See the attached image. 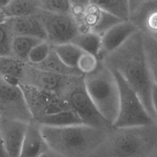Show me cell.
<instances>
[{
	"label": "cell",
	"instance_id": "obj_23",
	"mask_svg": "<svg viewBox=\"0 0 157 157\" xmlns=\"http://www.w3.org/2000/svg\"><path fill=\"white\" fill-rule=\"evenodd\" d=\"M90 2L122 20H129L128 0H90Z\"/></svg>",
	"mask_w": 157,
	"mask_h": 157
},
{
	"label": "cell",
	"instance_id": "obj_27",
	"mask_svg": "<svg viewBox=\"0 0 157 157\" xmlns=\"http://www.w3.org/2000/svg\"><path fill=\"white\" fill-rule=\"evenodd\" d=\"M13 34L6 21L0 23V56L12 55L11 42Z\"/></svg>",
	"mask_w": 157,
	"mask_h": 157
},
{
	"label": "cell",
	"instance_id": "obj_12",
	"mask_svg": "<svg viewBox=\"0 0 157 157\" xmlns=\"http://www.w3.org/2000/svg\"><path fill=\"white\" fill-rule=\"evenodd\" d=\"M28 123L0 117V131L7 156H20Z\"/></svg>",
	"mask_w": 157,
	"mask_h": 157
},
{
	"label": "cell",
	"instance_id": "obj_25",
	"mask_svg": "<svg viewBox=\"0 0 157 157\" xmlns=\"http://www.w3.org/2000/svg\"><path fill=\"white\" fill-rule=\"evenodd\" d=\"M142 36L150 70L154 83L157 85V39L151 34L143 31Z\"/></svg>",
	"mask_w": 157,
	"mask_h": 157
},
{
	"label": "cell",
	"instance_id": "obj_15",
	"mask_svg": "<svg viewBox=\"0 0 157 157\" xmlns=\"http://www.w3.org/2000/svg\"><path fill=\"white\" fill-rule=\"evenodd\" d=\"M6 22L13 36H27L47 40L44 26L36 13L7 18Z\"/></svg>",
	"mask_w": 157,
	"mask_h": 157
},
{
	"label": "cell",
	"instance_id": "obj_11",
	"mask_svg": "<svg viewBox=\"0 0 157 157\" xmlns=\"http://www.w3.org/2000/svg\"><path fill=\"white\" fill-rule=\"evenodd\" d=\"M122 21L118 17L99 7L90 4L78 22L80 31L93 32L102 36L113 25Z\"/></svg>",
	"mask_w": 157,
	"mask_h": 157
},
{
	"label": "cell",
	"instance_id": "obj_26",
	"mask_svg": "<svg viewBox=\"0 0 157 157\" xmlns=\"http://www.w3.org/2000/svg\"><path fill=\"white\" fill-rule=\"evenodd\" d=\"M41 10L56 13H72L69 0H39Z\"/></svg>",
	"mask_w": 157,
	"mask_h": 157
},
{
	"label": "cell",
	"instance_id": "obj_1",
	"mask_svg": "<svg viewBox=\"0 0 157 157\" xmlns=\"http://www.w3.org/2000/svg\"><path fill=\"white\" fill-rule=\"evenodd\" d=\"M102 61L123 77L137 93L150 116L157 122L151 102L154 81L146 56L142 31L139 30L132 34Z\"/></svg>",
	"mask_w": 157,
	"mask_h": 157
},
{
	"label": "cell",
	"instance_id": "obj_22",
	"mask_svg": "<svg viewBox=\"0 0 157 157\" xmlns=\"http://www.w3.org/2000/svg\"><path fill=\"white\" fill-rule=\"evenodd\" d=\"M101 40V36L93 32L81 31L74 38L72 43L75 44L83 51L91 53L98 58Z\"/></svg>",
	"mask_w": 157,
	"mask_h": 157
},
{
	"label": "cell",
	"instance_id": "obj_3",
	"mask_svg": "<svg viewBox=\"0 0 157 157\" xmlns=\"http://www.w3.org/2000/svg\"><path fill=\"white\" fill-rule=\"evenodd\" d=\"M157 123L127 126H111L92 157H155Z\"/></svg>",
	"mask_w": 157,
	"mask_h": 157
},
{
	"label": "cell",
	"instance_id": "obj_13",
	"mask_svg": "<svg viewBox=\"0 0 157 157\" xmlns=\"http://www.w3.org/2000/svg\"><path fill=\"white\" fill-rule=\"evenodd\" d=\"M139 30L129 20H122L112 26L101 36L98 59L102 61Z\"/></svg>",
	"mask_w": 157,
	"mask_h": 157
},
{
	"label": "cell",
	"instance_id": "obj_30",
	"mask_svg": "<svg viewBox=\"0 0 157 157\" xmlns=\"http://www.w3.org/2000/svg\"><path fill=\"white\" fill-rule=\"evenodd\" d=\"M140 30L150 34L157 33V9L147 14L144 19Z\"/></svg>",
	"mask_w": 157,
	"mask_h": 157
},
{
	"label": "cell",
	"instance_id": "obj_31",
	"mask_svg": "<svg viewBox=\"0 0 157 157\" xmlns=\"http://www.w3.org/2000/svg\"><path fill=\"white\" fill-rule=\"evenodd\" d=\"M69 1L72 6V15L78 23L84 10L90 4V0H69Z\"/></svg>",
	"mask_w": 157,
	"mask_h": 157
},
{
	"label": "cell",
	"instance_id": "obj_7",
	"mask_svg": "<svg viewBox=\"0 0 157 157\" xmlns=\"http://www.w3.org/2000/svg\"><path fill=\"white\" fill-rule=\"evenodd\" d=\"M51 45L72 42L80 32L79 26L72 13H56L40 10L36 13Z\"/></svg>",
	"mask_w": 157,
	"mask_h": 157
},
{
	"label": "cell",
	"instance_id": "obj_16",
	"mask_svg": "<svg viewBox=\"0 0 157 157\" xmlns=\"http://www.w3.org/2000/svg\"><path fill=\"white\" fill-rule=\"evenodd\" d=\"M29 64L39 69L55 74L71 76L83 75L77 68L71 67L64 63L52 47L48 55L43 61L36 64Z\"/></svg>",
	"mask_w": 157,
	"mask_h": 157
},
{
	"label": "cell",
	"instance_id": "obj_35",
	"mask_svg": "<svg viewBox=\"0 0 157 157\" xmlns=\"http://www.w3.org/2000/svg\"><path fill=\"white\" fill-rule=\"evenodd\" d=\"M11 0H0V9L5 7Z\"/></svg>",
	"mask_w": 157,
	"mask_h": 157
},
{
	"label": "cell",
	"instance_id": "obj_32",
	"mask_svg": "<svg viewBox=\"0 0 157 157\" xmlns=\"http://www.w3.org/2000/svg\"><path fill=\"white\" fill-rule=\"evenodd\" d=\"M151 102L157 118V85L154 83L151 91Z\"/></svg>",
	"mask_w": 157,
	"mask_h": 157
},
{
	"label": "cell",
	"instance_id": "obj_21",
	"mask_svg": "<svg viewBox=\"0 0 157 157\" xmlns=\"http://www.w3.org/2000/svg\"><path fill=\"white\" fill-rule=\"evenodd\" d=\"M129 20L140 30L145 17L157 9V0H128Z\"/></svg>",
	"mask_w": 157,
	"mask_h": 157
},
{
	"label": "cell",
	"instance_id": "obj_8",
	"mask_svg": "<svg viewBox=\"0 0 157 157\" xmlns=\"http://www.w3.org/2000/svg\"><path fill=\"white\" fill-rule=\"evenodd\" d=\"M18 85L34 120H37L45 115L71 109L67 102L57 93L42 90L21 82Z\"/></svg>",
	"mask_w": 157,
	"mask_h": 157
},
{
	"label": "cell",
	"instance_id": "obj_17",
	"mask_svg": "<svg viewBox=\"0 0 157 157\" xmlns=\"http://www.w3.org/2000/svg\"><path fill=\"white\" fill-rule=\"evenodd\" d=\"M24 63L13 56H0V75L9 83L18 85Z\"/></svg>",
	"mask_w": 157,
	"mask_h": 157
},
{
	"label": "cell",
	"instance_id": "obj_33",
	"mask_svg": "<svg viewBox=\"0 0 157 157\" xmlns=\"http://www.w3.org/2000/svg\"><path fill=\"white\" fill-rule=\"evenodd\" d=\"M0 156H7V154L6 153L4 147V144L1 134V131H0Z\"/></svg>",
	"mask_w": 157,
	"mask_h": 157
},
{
	"label": "cell",
	"instance_id": "obj_14",
	"mask_svg": "<svg viewBox=\"0 0 157 157\" xmlns=\"http://www.w3.org/2000/svg\"><path fill=\"white\" fill-rule=\"evenodd\" d=\"M48 153L51 152L42 136L40 124L37 121L32 120L28 123L20 156H41Z\"/></svg>",
	"mask_w": 157,
	"mask_h": 157
},
{
	"label": "cell",
	"instance_id": "obj_34",
	"mask_svg": "<svg viewBox=\"0 0 157 157\" xmlns=\"http://www.w3.org/2000/svg\"><path fill=\"white\" fill-rule=\"evenodd\" d=\"M7 17L5 15V14L4 13L2 9H0V23H3L4 21H6V20H7Z\"/></svg>",
	"mask_w": 157,
	"mask_h": 157
},
{
	"label": "cell",
	"instance_id": "obj_2",
	"mask_svg": "<svg viewBox=\"0 0 157 157\" xmlns=\"http://www.w3.org/2000/svg\"><path fill=\"white\" fill-rule=\"evenodd\" d=\"M108 128L83 123L66 126L40 124L42 136L50 152L64 157H92L104 142Z\"/></svg>",
	"mask_w": 157,
	"mask_h": 157
},
{
	"label": "cell",
	"instance_id": "obj_6",
	"mask_svg": "<svg viewBox=\"0 0 157 157\" xmlns=\"http://www.w3.org/2000/svg\"><path fill=\"white\" fill-rule=\"evenodd\" d=\"M84 124L102 128L112 125L100 113L85 86L83 75L75 76L60 94Z\"/></svg>",
	"mask_w": 157,
	"mask_h": 157
},
{
	"label": "cell",
	"instance_id": "obj_9",
	"mask_svg": "<svg viewBox=\"0 0 157 157\" xmlns=\"http://www.w3.org/2000/svg\"><path fill=\"white\" fill-rule=\"evenodd\" d=\"M0 117L27 123L33 120L19 85L10 84L1 75Z\"/></svg>",
	"mask_w": 157,
	"mask_h": 157
},
{
	"label": "cell",
	"instance_id": "obj_10",
	"mask_svg": "<svg viewBox=\"0 0 157 157\" xmlns=\"http://www.w3.org/2000/svg\"><path fill=\"white\" fill-rule=\"evenodd\" d=\"M74 77L53 73L24 63L20 82L60 95Z\"/></svg>",
	"mask_w": 157,
	"mask_h": 157
},
{
	"label": "cell",
	"instance_id": "obj_4",
	"mask_svg": "<svg viewBox=\"0 0 157 157\" xmlns=\"http://www.w3.org/2000/svg\"><path fill=\"white\" fill-rule=\"evenodd\" d=\"M85 88L102 115L111 124L115 121L119 105V89L112 69L99 61L92 72L83 74Z\"/></svg>",
	"mask_w": 157,
	"mask_h": 157
},
{
	"label": "cell",
	"instance_id": "obj_24",
	"mask_svg": "<svg viewBox=\"0 0 157 157\" xmlns=\"http://www.w3.org/2000/svg\"><path fill=\"white\" fill-rule=\"evenodd\" d=\"M51 47L64 63L71 67L77 68L78 59L83 52L81 48L72 42L51 45Z\"/></svg>",
	"mask_w": 157,
	"mask_h": 157
},
{
	"label": "cell",
	"instance_id": "obj_29",
	"mask_svg": "<svg viewBox=\"0 0 157 157\" xmlns=\"http://www.w3.org/2000/svg\"><path fill=\"white\" fill-rule=\"evenodd\" d=\"M51 49V44L47 40H44L34 46L29 52L28 62L36 64L43 61L48 55Z\"/></svg>",
	"mask_w": 157,
	"mask_h": 157
},
{
	"label": "cell",
	"instance_id": "obj_18",
	"mask_svg": "<svg viewBox=\"0 0 157 157\" xmlns=\"http://www.w3.org/2000/svg\"><path fill=\"white\" fill-rule=\"evenodd\" d=\"M36 121L40 124L52 126H66L83 123L77 113L72 109L45 115Z\"/></svg>",
	"mask_w": 157,
	"mask_h": 157
},
{
	"label": "cell",
	"instance_id": "obj_20",
	"mask_svg": "<svg viewBox=\"0 0 157 157\" xmlns=\"http://www.w3.org/2000/svg\"><path fill=\"white\" fill-rule=\"evenodd\" d=\"M44 40H46L27 36H13L11 42L12 55L23 62L27 63L31 50Z\"/></svg>",
	"mask_w": 157,
	"mask_h": 157
},
{
	"label": "cell",
	"instance_id": "obj_5",
	"mask_svg": "<svg viewBox=\"0 0 157 157\" xmlns=\"http://www.w3.org/2000/svg\"><path fill=\"white\" fill-rule=\"evenodd\" d=\"M112 70L116 77L119 89L118 111L112 126L127 127L157 123L148 113L134 89L117 71Z\"/></svg>",
	"mask_w": 157,
	"mask_h": 157
},
{
	"label": "cell",
	"instance_id": "obj_19",
	"mask_svg": "<svg viewBox=\"0 0 157 157\" xmlns=\"http://www.w3.org/2000/svg\"><path fill=\"white\" fill-rule=\"evenodd\" d=\"M2 10L7 18L33 15L40 10V2L39 0H11Z\"/></svg>",
	"mask_w": 157,
	"mask_h": 157
},
{
	"label": "cell",
	"instance_id": "obj_36",
	"mask_svg": "<svg viewBox=\"0 0 157 157\" xmlns=\"http://www.w3.org/2000/svg\"><path fill=\"white\" fill-rule=\"evenodd\" d=\"M152 36H153L156 39H157V33H153V34H151Z\"/></svg>",
	"mask_w": 157,
	"mask_h": 157
},
{
	"label": "cell",
	"instance_id": "obj_28",
	"mask_svg": "<svg viewBox=\"0 0 157 157\" xmlns=\"http://www.w3.org/2000/svg\"><path fill=\"white\" fill-rule=\"evenodd\" d=\"M99 63V60L95 55L83 51L78 59L77 68L83 74H85L93 71Z\"/></svg>",
	"mask_w": 157,
	"mask_h": 157
}]
</instances>
